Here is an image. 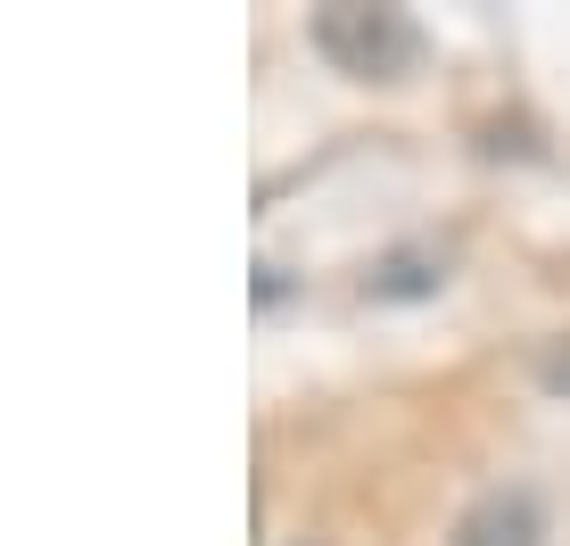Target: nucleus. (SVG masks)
Listing matches in <instances>:
<instances>
[{"label":"nucleus","mask_w":570,"mask_h":546,"mask_svg":"<svg viewBox=\"0 0 570 546\" xmlns=\"http://www.w3.org/2000/svg\"><path fill=\"white\" fill-rule=\"evenodd\" d=\"M538 538H546V514L529 489H488L455 521V546H538Z\"/></svg>","instance_id":"nucleus-2"},{"label":"nucleus","mask_w":570,"mask_h":546,"mask_svg":"<svg viewBox=\"0 0 570 546\" xmlns=\"http://www.w3.org/2000/svg\"><path fill=\"white\" fill-rule=\"evenodd\" d=\"M314 42L340 58L347 75H364V84H397V75H414V58H422L414 17H397V9H356V0H331V9L314 17Z\"/></svg>","instance_id":"nucleus-1"}]
</instances>
